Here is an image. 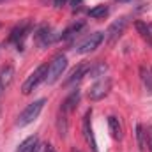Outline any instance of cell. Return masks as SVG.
I'll return each mask as SVG.
<instances>
[{
	"label": "cell",
	"mask_w": 152,
	"mask_h": 152,
	"mask_svg": "<svg viewBox=\"0 0 152 152\" xmlns=\"http://www.w3.org/2000/svg\"><path fill=\"white\" fill-rule=\"evenodd\" d=\"M87 71H88V67L85 66V64H80L76 69H73L71 71V75L66 78V81H64V87H71V85H75V83H78L83 76L87 75Z\"/></svg>",
	"instance_id": "cell-11"
},
{
	"label": "cell",
	"mask_w": 152,
	"mask_h": 152,
	"mask_svg": "<svg viewBox=\"0 0 152 152\" xmlns=\"http://www.w3.org/2000/svg\"><path fill=\"white\" fill-rule=\"evenodd\" d=\"M0 2H4V0H0Z\"/></svg>",
	"instance_id": "cell-27"
},
{
	"label": "cell",
	"mask_w": 152,
	"mask_h": 152,
	"mask_svg": "<svg viewBox=\"0 0 152 152\" xmlns=\"http://www.w3.org/2000/svg\"><path fill=\"white\" fill-rule=\"evenodd\" d=\"M37 136H28L27 140H23L21 143H20V147L16 149V152H36L37 151Z\"/></svg>",
	"instance_id": "cell-13"
},
{
	"label": "cell",
	"mask_w": 152,
	"mask_h": 152,
	"mask_svg": "<svg viewBox=\"0 0 152 152\" xmlns=\"http://www.w3.org/2000/svg\"><path fill=\"white\" fill-rule=\"evenodd\" d=\"M30 30H32L30 21H23V23H20L18 27L12 28L11 36H9V42H16L18 50H23V48H21V46H23V41L27 39L28 34H30Z\"/></svg>",
	"instance_id": "cell-6"
},
{
	"label": "cell",
	"mask_w": 152,
	"mask_h": 152,
	"mask_svg": "<svg viewBox=\"0 0 152 152\" xmlns=\"http://www.w3.org/2000/svg\"><path fill=\"white\" fill-rule=\"evenodd\" d=\"M90 118H92V110H87V113H85V117H83V124H81L83 136H85V140H87V143H88L90 151H92V152H99V151H97L96 138H94V131H92V122H90Z\"/></svg>",
	"instance_id": "cell-8"
},
{
	"label": "cell",
	"mask_w": 152,
	"mask_h": 152,
	"mask_svg": "<svg viewBox=\"0 0 152 152\" xmlns=\"http://www.w3.org/2000/svg\"><path fill=\"white\" fill-rule=\"evenodd\" d=\"M145 136H147V147H149V151L152 152V126H147Z\"/></svg>",
	"instance_id": "cell-21"
},
{
	"label": "cell",
	"mask_w": 152,
	"mask_h": 152,
	"mask_svg": "<svg viewBox=\"0 0 152 152\" xmlns=\"http://www.w3.org/2000/svg\"><path fill=\"white\" fill-rule=\"evenodd\" d=\"M12 75H14V69L11 66H7L5 69H2V73H0V87H7L12 81Z\"/></svg>",
	"instance_id": "cell-17"
},
{
	"label": "cell",
	"mask_w": 152,
	"mask_h": 152,
	"mask_svg": "<svg viewBox=\"0 0 152 152\" xmlns=\"http://www.w3.org/2000/svg\"><path fill=\"white\" fill-rule=\"evenodd\" d=\"M53 4H55V7H62L67 4V0H53Z\"/></svg>",
	"instance_id": "cell-23"
},
{
	"label": "cell",
	"mask_w": 152,
	"mask_h": 152,
	"mask_svg": "<svg viewBox=\"0 0 152 152\" xmlns=\"http://www.w3.org/2000/svg\"><path fill=\"white\" fill-rule=\"evenodd\" d=\"M108 129L113 140H122V126L117 117H108Z\"/></svg>",
	"instance_id": "cell-12"
},
{
	"label": "cell",
	"mask_w": 152,
	"mask_h": 152,
	"mask_svg": "<svg viewBox=\"0 0 152 152\" xmlns=\"http://www.w3.org/2000/svg\"><path fill=\"white\" fill-rule=\"evenodd\" d=\"M85 27V21H75L73 25H69L64 32H62V36L60 37L62 39H69V37H73V36H76V34H80V30Z\"/></svg>",
	"instance_id": "cell-15"
},
{
	"label": "cell",
	"mask_w": 152,
	"mask_h": 152,
	"mask_svg": "<svg viewBox=\"0 0 152 152\" xmlns=\"http://www.w3.org/2000/svg\"><path fill=\"white\" fill-rule=\"evenodd\" d=\"M142 75H143V81H145V85H147L149 92H152V73H151V71L142 69Z\"/></svg>",
	"instance_id": "cell-20"
},
{
	"label": "cell",
	"mask_w": 152,
	"mask_h": 152,
	"mask_svg": "<svg viewBox=\"0 0 152 152\" xmlns=\"http://www.w3.org/2000/svg\"><path fill=\"white\" fill-rule=\"evenodd\" d=\"M34 39H36L39 48H48V46H51L57 41V36H55V32H53L51 27L41 25L37 30H36V34H34Z\"/></svg>",
	"instance_id": "cell-5"
},
{
	"label": "cell",
	"mask_w": 152,
	"mask_h": 152,
	"mask_svg": "<svg viewBox=\"0 0 152 152\" xmlns=\"http://www.w3.org/2000/svg\"><path fill=\"white\" fill-rule=\"evenodd\" d=\"M81 4H83V0H71L73 11H76V9H80V7H81Z\"/></svg>",
	"instance_id": "cell-22"
},
{
	"label": "cell",
	"mask_w": 152,
	"mask_h": 152,
	"mask_svg": "<svg viewBox=\"0 0 152 152\" xmlns=\"http://www.w3.org/2000/svg\"><path fill=\"white\" fill-rule=\"evenodd\" d=\"M126 27H127V18H118V20H115L113 23L108 27V30H106V39H108V42H115L117 39L122 36V32L126 30Z\"/></svg>",
	"instance_id": "cell-9"
},
{
	"label": "cell",
	"mask_w": 152,
	"mask_h": 152,
	"mask_svg": "<svg viewBox=\"0 0 152 152\" xmlns=\"http://www.w3.org/2000/svg\"><path fill=\"white\" fill-rule=\"evenodd\" d=\"M136 138H138V147L140 151H145V133H143V127L138 124L136 126Z\"/></svg>",
	"instance_id": "cell-19"
},
{
	"label": "cell",
	"mask_w": 152,
	"mask_h": 152,
	"mask_svg": "<svg viewBox=\"0 0 152 152\" xmlns=\"http://www.w3.org/2000/svg\"><path fill=\"white\" fill-rule=\"evenodd\" d=\"M106 71H108V66L104 62H99L94 67H88V71H87L85 76H88V78H101V76H104Z\"/></svg>",
	"instance_id": "cell-14"
},
{
	"label": "cell",
	"mask_w": 152,
	"mask_h": 152,
	"mask_svg": "<svg viewBox=\"0 0 152 152\" xmlns=\"http://www.w3.org/2000/svg\"><path fill=\"white\" fill-rule=\"evenodd\" d=\"M48 67H50L48 64H42V66H39L37 69H36L32 75L25 80V83H23V87H21V92H23L25 96H27V94H30L32 90H36V88H37L42 81H46Z\"/></svg>",
	"instance_id": "cell-2"
},
{
	"label": "cell",
	"mask_w": 152,
	"mask_h": 152,
	"mask_svg": "<svg viewBox=\"0 0 152 152\" xmlns=\"http://www.w3.org/2000/svg\"><path fill=\"white\" fill-rule=\"evenodd\" d=\"M44 104H46V99L44 97H41L37 101H34V103H30L21 113L18 117V120H16V126H20V127H25V126H28V124H32L36 118L39 117V113L42 112V108H44Z\"/></svg>",
	"instance_id": "cell-1"
},
{
	"label": "cell",
	"mask_w": 152,
	"mask_h": 152,
	"mask_svg": "<svg viewBox=\"0 0 152 152\" xmlns=\"http://www.w3.org/2000/svg\"><path fill=\"white\" fill-rule=\"evenodd\" d=\"M106 14H108V7L106 5H97V7H94V9L88 11L90 18H104Z\"/></svg>",
	"instance_id": "cell-18"
},
{
	"label": "cell",
	"mask_w": 152,
	"mask_h": 152,
	"mask_svg": "<svg viewBox=\"0 0 152 152\" xmlns=\"http://www.w3.org/2000/svg\"><path fill=\"white\" fill-rule=\"evenodd\" d=\"M66 67H67V57H66V55H57V57L51 60L50 67H48L46 83H48V85H53V83L62 76V73L66 71Z\"/></svg>",
	"instance_id": "cell-3"
},
{
	"label": "cell",
	"mask_w": 152,
	"mask_h": 152,
	"mask_svg": "<svg viewBox=\"0 0 152 152\" xmlns=\"http://www.w3.org/2000/svg\"><path fill=\"white\" fill-rule=\"evenodd\" d=\"M73 152H80V151H76V149H73Z\"/></svg>",
	"instance_id": "cell-26"
},
{
	"label": "cell",
	"mask_w": 152,
	"mask_h": 152,
	"mask_svg": "<svg viewBox=\"0 0 152 152\" xmlns=\"http://www.w3.org/2000/svg\"><path fill=\"white\" fill-rule=\"evenodd\" d=\"M103 32H94V34H90L88 37L85 39L78 48H76V53H80V55H85V53H90V51H94L101 42H103Z\"/></svg>",
	"instance_id": "cell-7"
},
{
	"label": "cell",
	"mask_w": 152,
	"mask_h": 152,
	"mask_svg": "<svg viewBox=\"0 0 152 152\" xmlns=\"http://www.w3.org/2000/svg\"><path fill=\"white\" fill-rule=\"evenodd\" d=\"M80 96H81V94H80V90L75 88V90H73V92L64 99V103H62V106H60V112H62V113H66V115L69 113V112H73V110L76 108V104L80 103Z\"/></svg>",
	"instance_id": "cell-10"
},
{
	"label": "cell",
	"mask_w": 152,
	"mask_h": 152,
	"mask_svg": "<svg viewBox=\"0 0 152 152\" xmlns=\"http://www.w3.org/2000/svg\"><path fill=\"white\" fill-rule=\"evenodd\" d=\"M134 27H136V30L140 32V36L145 39L149 44H152V32H151V28H149V25H147V23H143V21H136V23H134Z\"/></svg>",
	"instance_id": "cell-16"
},
{
	"label": "cell",
	"mask_w": 152,
	"mask_h": 152,
	"mask_svg": "<svg viewBox=\"0 0 152 152\" xmlns=\"http://www.w3.org/2000/svg\"><path fill=\"white\" fill-rule=\"evenodd\" d=\"M112 88V80L108 76H101L88 90V99L90 101H101Z\"/></svg>",
	"instance_id": "cell-4"
},
{
	"label": "cell",
	"mask_w": 152,
	"mask_h": 152,
	"mask_svg": "<svg viewBox=\"0 0 152 152\" xmlns=\"http://www.w3.org/2000/svg\"><path fill=\"white\" fill-rule=\"evenodd\" d=\"M44 147H46V149H44V152H57L53 147H51V145H44Z\"/></svg>",
	"instance_id": "cell-24"
},
{
	"label": "cell",
	"mask_w": 152,
	"mask_h": 152,
	"mask_svg": "<svg viewBox=\"0 0 152 152\" xmlns=\"http://www.w3.org/2000/svg\"><path fill=\"white\" fill-rule=\"evenodd\" d=\"M149 28H151V32H152V23H151V25H149Z\"/></svg>",
	"instance_id": "cell-25"
}]
</instances>
